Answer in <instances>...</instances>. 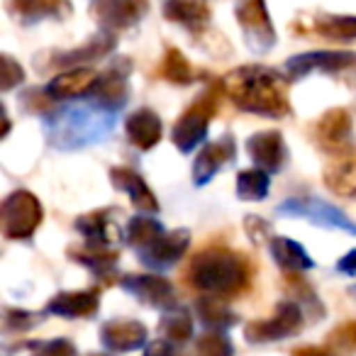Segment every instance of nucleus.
Listing matches in <instances>:
<instances>
[{
    "label": "nucleus",
    "instance_id": "1",
    "mask_svg": "<svg viewBox=\"0 0 356 356\" xmlns=\"http://www.w3.org/2000/svg\"><path fill=\"white\" fill-rule=\"evenodd\" d=\"M118 115L113 110L103 108L98 103H76L49 113L44 118V134L51 147L61 152L90 147L95 142H103L115 127Z\"/></svg>",
    "mask_w": 356,
    "mask_h": 356
},
{
    "label": "nucleus",
    "instance_id": "2",
    "mask_svg": "<svg viewBox=\"0 0 356 356\" xmlns=\"http://www.w3.org/2000/svg\"><path fill=\"white\" fill-rule=\"evenodd\" d=\"M225 90L244 113L264 118H286L291 113L281 76L266 66H242L232 71L225 81Z\"/></svg>",
    "mask_w": 356,
    "mask_h": 356
},
{
    "label": "nucleus",
    "instance_id": "3",
    "mask_svg": "<svg viewBox=\"0 0 356 356\" xmlns=\"http://www.w3.org/2000/svg\"><path fill=\"white\" fill-rule=\"evenodd\" d=\"M191 281L200 291L232 296L247 286L249 264L242 254L232 249H203L191 264Z\"/></svg>",
    "mask_w": 356,
    "mask_h": 356
},
{
    "label": "nucleus",
    "instance_id": "4",
    "mask_svg": "<svg viewBox=\"0 0 356 356\" xmlns=\"http://www.w3.org/2000/svg\"><path fill=\"white\" fill-rule=\"evenodd\" d=\"M220 90H222V86L210 88L208 93L200 95V98L176 120L171 139L178 147V152L191 154L198 144L205 142L210 120L218 115V108H220Z\"/></svg>",
    "mask_w": 356,
    "mask_h": 356
},
{
    "label": "nucleus",
    "instance_id": "5",
    "mask_svg": "<svg viewBox=\"0 0 356 356\" xmlns=\"http://www.w3.org/2000/svg\"><path fill=\"white\" fill-rule=\"evenodd\" d=\"M42 220H44V208L30 191H15L3 200L0 222H3V234L8 239L32 237Z\"/></svg>",
    "mask_w": 356,
    "mask_h": 356
},
{
    "label": "nucleus",
    "instance_id": "6",
    "mask_svg": "<svg viewBox=\"0 0 356 356\" xmlns=\"http://www.w3.org/2000/svg\"><path fill=\"white\" fill-rule=\"evenodd\" d=\"M278 213L286 215V218H302L312 225H320V227L330 229H346V232L356 234V222L349 220L339 208L325 203L320 198H296L286 200V203L278 205Z\"/></svg>",
    "mask_w": 356,
    "mask_h": 356
},
{
    "label": "nucleus",
    "instance_id": "7",
    "mask_svg": "<svg viewBox=\"0 0 356 356\" xmlns=\"http://www.w3.org/2000/svg\"><path fill=\"white\" fill-rule=\"evenodd\" d=\"M237 22L244 30L249 49L268 51L276 44V30L264 0H242L237 6Z\"/></svg>",
    "mask_w": 356,
    "mask_h": 356
},
{
    "label": "nucleus",
    "instance_id": "8",
    "mask_svg": "<svg viewBox=\"0 0 356 356\" xmlns=\"http://www.w3.org/2000/svg\"><path fill=\"white\" fill-rule=\"evenodd\" d=\"M315 142L322 152L334 154V156H341V154L349 152V144H351L349 113L344 108L327 110L315 124Z\"/></svg>",
    "mask_w": 356,
    "mask_h": 356
},
{
    "label": "nucleus",
    "instance_id": "9",
    "mask_svg": "<svg viewBox=\"0 0 356 356\" xmlns=\"http://www.w3.org/2000/svg\"><path fill=\"white\" fill-rule=\"evenodd\" d=\"M147 13V0H93L95 20L110 32H120L137 25Z\"/></svg>",
    "mask_w": 356,
    "mask_h": 356
},
{
    "label": "nucleus",
    "instance_id": "10",
    "mask_svg": "<svg viewBox=\"0 0 356 356\" xmlns=\"http://www.w3.org/2000/svg\"><path fill=\"white\" fill-rule=\"evenodd\" d=\"M234 154H237V142H234V137H229V134L220 137L218 142L205 144L193 163V184L195 186L210 184V181L218 176L220 168L232 161Z\"/></svg>",
    "mask_w": 356,
    "mask_h": 356
},
{
    "label": "nucleus",
    "instance_id": "11",
    "mask_svg": "<svg viewBox=\"0 0 356 356\" xmlns=\"http://www.w3.org/2000/svg\"><path fill=\"white\" fill-rule=\"evenodd\" d=\"M356 64V54L349 51H310V54H298L286 61V71L293 79H302L310 71H325V74H334V71H344Z\"/></svg>",
    "mask_w": 356,
    "mask_h": 356
},
{
    "label": "nucleus",
    "instance_id": "12",
    "mask_svg": "<svg viewBox=\"0 0 356 356\" xmlns=\"http://www.w3.org/2000/svg\"><path fill=\"white\" fill-rule=\"evenodd\" d=\"M110 181H113L115 188L129 195V200H132V205L137 208L139 215L159 213L156 195L152 193V188L144 184V178L139 176L137 171H132V168H124V166H113V168H110Z\"/></svg>",
    "mask_w": 356,
    "mask_h": 356
},
{
    "label": "nucleus",
    "instance_id": "13",
    "mask_svg": "<svg viewBox=\"0 0 356 356\" xmlns=\"http://www.w3.org/2000/svg\"><path fill=\"white\" fill-rule=\"evenodd\" d=\"M247 152L252 161L266 173L281 171L283 161H286V142H283L281 132L273 129H264L247 139Z\"/></svg>",
    "mask_w": 356,
    "mask_h": 356
},
{
    "label": "nucleus",
    "instance_id": "14",
    "mask_svg": "<svg viewBox=\"0 0 356 356\" xmlns=\"http://www.w3.org/2000/svg\"><path fill=\"white\" fill-rule=\"evenodd\" d=\"M127 64L113 66L105 74H100L98 83L93 86L90 95H93V103L103 105V108L118 113L129 98V86H127Z\"/></svg>",
    "mask_w": 356,
    "mask_h": 356
},
{
    "label": "nucleus",
    "instance_id": "15",
    "mask_svg": "<svg viewBox=\"0 0 356 356\" xmlns=\"http://www.w3.org/2000/svg\"><path fill=\"white\" fill-rule=\"evenodd\" d=\"M191 244L188 229H178V232H166L163 237H159L152 247L142 249L139 257L147 266L152 268H166L171 264H176L178 259L184 257V252Z\"/></svg>",
    "mask_w": 356,
    "mask_h": 356
},
{
    "label": "nucleus",
    "instance_id": "16",
    "mask_svg": "<svg viewBox=\"0 0 356 356\" xmlns=\"http://www.w3.org/2000/svg\"><path fill=\"white\" fill-rule=\"evenodd\" d=\"M100 74L93 69H69L64 74L54 76V79L47 83L44 93L49 95L51 100H69V98H76V95H86L93 90V86L98 83Z\"/></svg>",
    "mask_w": 356,
    "mask_h": 356
},
{
    "label": "nucleus",
    "instance_id": "17",
    "mask_svg": "<svg viewBox=\"0 0 356 356\" xmlns=\"http://www.w3.org/2000/svg\"><path fill=\"white\" fill-rule=\"evenodd\" d=\"M124 132H127V139L132 147H137L139 152H149L161 139V120H159V115L154 110L142 108L127 118Z\"/></svg>",
    "mask_w": 356,
    "mask_h": 356
},
{
    "label": "nucleus",
    "instance_id": "18",
    "mask_svg": "<svg viewBox=\"0 0 356 356\" xmlns=\"http://www.w3.org/2000/svg\"><path fill=\"white\" fill-rule=\"evenodd\" d=\"M325 186L339 198L356 200V152L334 156L325 168Z\"/></svg>",
    "mask_w": 356,
    "mask_h": 356
},
{
    "label": "nucleus",
    "instance_id": "19",
    "mask_svg": "<svg viewBox=\"0 0 356 356\" xmlns=\"http://www.w3.org/2000/svg\"><path fill=\"white\" fill-rule=\"evenodd\" d=\"M163 15H166V20L200 32L210 20V8L205 0H168L163 6Z\"/></svg>",
    "mask_w": 356,
    "mask_h": 356
},
{
    "label": "nucleus",
    "instance_id": "20",
    "mask_svg": "<svg viewBox=\"0 0 356 356\" xmlns=\"http://www.w3.org/2000/svg\"><path fill=\"white\" fill-rule=\"evenodd\" d=\"M115 47V40L110 35H100V37H93V40L86 42L81 49H71V51H61L56 54V59H51L54 66H64V69H81L83 61H90V59H100V56L110 54Z\"/></svg>",
    "mask_w": 356,
    "mask_h": 356
},
{
    "label": "nucleus",
    "instance_id": "21",
    "mask_svg": "<svg viewBox=\"0 0 356 356\" xmlns=\"http://www.w3.org/2000/svg\"><path fill=\"white\" fill-rule=\"evenodd\" d=\"M76 229L86 237V242H95V244H110L118 232H115L113 218H110L108 210H95L88 213L83 218L76 220Z\"/></svg>",
    "mask_w": 356,
    "mask_h": 356
},
{
    "label": "nucleus",
    "instance_id": "22",
    "mask_svg": "<svg viewBox=\"0 0 356 356\" xmlns=\"http://www.w3.org/2000/svg\"><path fill=\"white\" fill-rule=\"evenodd\" d=\"M271 257L276 259L278 266L286 268V271H305V268L315 266L312 259L305 254V249L288 237H273L271 239Z\"/></svg>",
    "mask_w": 356,
    "mask_h": 356
},
{
    "label": "nucleus",
    "instance_id": "23",
    "mask_svg": "<svg viewBox=\"0 0 356 356\" xmlns=\"http://www.w3.org/2000/svg\"><path fill=\"white\" fill-rule=\"evenodd\" d=\"M8 10L25 22L42 20L47 15H61L69 13L66 0H8Z\"/></svg>",
    "mask_w": 356,
    "mask_h": 356
},
{
    "label": "nucleus",
    "instance_id": "24",
    "mask_svg": "<svg viewBox=\"0 0 356 356\" xmlns=\"http://www.w3.org/2000/svg\"><path fill=\"white\" fill-rule=\"evenodd\" d=\"M159 76L168 83H176V86H188L198 79V71L193 69L188 59H186L176 47H168L166 54H163V61L159 66Z\"/></svg>",
    "mask_w": 356,
    "mask_h": 356
},
{
    "label": "nucleus",
    "instance_id": "25",
    "mask_svg": "<svg viewBox=\"0 0 356 356\" xmlns=\"http://www.w3.org/2000/svg\"><path fill=\"white\" fill-rule=\"evenodd\" d=\"M163 234H166V229H163V225L159 222L154 215H134L127 222L124 237H127V242L132 244V247H137L139 252H142V249L152 247Z\"/></svg>",
    "mask_w": 356,
    "mask_h": 356
},
{
    "label": "nucleus",
    "instance_id": "26",
    "mask_svg": "<svg viewBox=\"0 0 356 356\" xmlns=\"http://www.w3.org/2000/svg\"><path fill=\"white\" fill-rule=\"evenodd\" d=\"M124 286L132 293H137L142 300L161 305V302L171 300V283L156 276H129L124 278Z\"/></svg>",
    "mask_w": 356,
    "mask_h": 356
},
{
    "label": "nucleus",
    "instance_id": "27",
    "mask_svg": "<svg viewBox=\"0 0 356 356\" xmlns=\"http://www.w3.org/2000/svg\"><path fill=\"white\" fill-rule=\"evenodd\" d=\"M268 186H271V178L264 168H247V171H239L237 176V195L239 200H252L259 203L268 195Z\"/></svg>",
    "mask_w": 356,
    "mask_h": 356
},
{
    "label": "nucleus",
    "instance_id": "28",
    "mask_svg": "<svg viewBox=\"0 0 356 356\" xmlns=\"http://www.w3.org/2000/svg\"><path fill=\"white\" fill-rule=\"evenodd\" d=\"M98 305V296L95 293H61L49 302L51 312H59L66 317H79V315H90Z\"/></svg>",
    "mask_w": 356,
    "mask_h": 356
},
{
    "label": "nucleus",
    "instance_id": "29",
    "mask_svg": "<svg viewBox=\"0 0 356 356\" xmlns=\"http://www.w3.org/2000/svg\"><path fill=\"white\" fill-rule=\"evenodd\" d=\"M312 30L332 42H351L356 40V17L349 15H327L315 20Z\"/></svg>",
    "mask_w": 356,
    "mask_h": 356
},
{
    "label": "nucleus",
    "instance_id": "30",
    "mask_svg": "<svg viewBox=\"0 0 356 356\" xmlns=\"http://www.w3.org/2000/svg\"><path fill=\"white\" fill-rule=\"evenodd\" d=\"M300 325V312H298L296 305L286 302V305L278 307L276 320L271 322H261V325L252 327L249 334H264V337H281L288 334V332H296V327Z\"/></svg>",
    "mask_w": 356,
    "mask_h": 356
},
{
    "label": "nucleus",
    "instance_id": "31",
    "mask_svg": "<svg viewBox=\"0 0 356 356\" xmlns=\"http://www.w3.org/2000/svg\"><path fill=\"white\" fill-rule=\"evenodd\" d=\"M105 337H108L110 344L115 346H134L144 339V327L137 322H113V325L105 327Z\"/></svg>",
    "mask_w": 356,
    "mask_h": 356
},
{
    "label": "nucleus",
    "instance_id": "32",
    "mask_svg": "<svg viewBox=\"0 0 356 356\" xmlns=\"http://www.w3.org/2000/svg\"><path fill=\"white\" fill-rule=\"evenodd\" d=\"M22 79H25L22 66L8 54L0 56V90H13L17 83H22Z\"/></svg>",
    "mask_w": 356,
    "mask_h": 356
},
{
    "label": "nucleus",
    "instance_id": "33",
    "mask_svg": "<svg viewBox=\"0 0 356 356\" xmlns=\"http://www.w3.org/2000/svg\"><path fill=\"white\" fill-rule=\"evenodd\" d=\"M244 225H247L249 237H252L254 242H264V239H273V237H271V227H268L266 220L257 218V215H249V218L244 220Z\"/></svg>",
    "mask_w": 356,
    "mask_h": 356
},
{
    "label": "nucleus",
    "instance_id": "34",
    "mask_svg": "<svg viewBox=\"0 0 356 356\" xmlns=\"http://www.w3.org/2000/svg\"><path fill=\"white\" fill-rule=\"evenodd\" d=\"M337 266H339L341 273H349V276H354V273H356V249L346 254V257H341Z\"/></svg>",
    "mask_w": 356,
    "mask_h": 356
}]
</instances>
